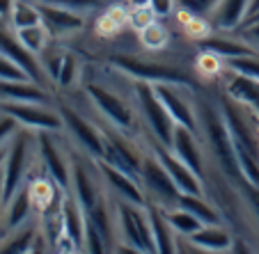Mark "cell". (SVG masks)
<instances>
[{
    "mask_svg": "<svg viewBox=\"0 0 259 254\" xmlns=\"http://www.w3.org/2000/svg\"><path fill=\"white\" fill-rule=\"evenodd\" d=\"M197 122H200V137L204 135V144L209 147L218 170L225 174V179L234 186H239L243 176L236 161L234 142H232L230 128H227L225 115L215 103H200L197 106Z\"/></svg>",
    "mask_w": 259,
    "mask_h": 254,
    "instance_id": "1",
    "label": "cell"
},
{
    "mask_svg": "<svg viewBox=\"0 0 259 254\" xmlns=\"http://www.w3.org/2000/svg\"><path fill=\"white\" fill-rule=\"evenodd\" d=\"M34 161H37V133L21 126L5 147V161L0 170L3 206L30 181V165Z\"/></svg>",
    "mask_w": 259,
    "mask_h": 254,
    "instance_id": "2",
    "label": "cell"
},
{
    "mask_svg": "<svg viewBox=\"0 0 259 254\" xmlns=\"http://www.w3.org/2000/svg\"><path fill=\"white\" fill-rule=\"evenodd\" d=\"M115 227H117V247L124 252L138 254H154L152 222H149V211L142 204H131L126 199H115Z\"/></svg>",
    "mask_w": 259,
    "mask_h": 254,
    "instance_id": "3",
    "label": "cell"
},
{
    "mask_svg": "<svg viewBox=\"0 0 259 254\" xmlns=\"http://www.w3.org/2000/svg\"><path fill=\"white\" fill-rule=\"evenodd\" d=\"M83 89H85V94H88V98L92 101V106L97 108L99 113H101V117L106 119V124L119 128V131H124L131 137L140 135L142 119H140V115H138L133 96H131V101H126L117 89L108 87V85H103V83H97V80L85 83Z\"/></svg>",
    "mask_w": 259,
    "mask_h": 254,
    "instance_id": "4",
    "label": "cell"
},
{
    "mask_svg": "<svg viewBox=\"0 0 259 254\" xmlns=\"http://www.w3.org/2000/svg\"><path fill=\"white\" fill-rule=\"evenodd\" d=\"M128 83H131V96L138 108V115L142 119V126L149 128V135L154 140L170 147L177 124L172 122L170 113H167L165 106L161 103L154 85L145 83V80H128Z\"/></svg>",
    "mask_w": 259,
    "mask_h": 254,
    "instance_id": "5",
    "label": "cell"
},
{
    "mask_svg": "<svg viewBox=\"0 0 259 254\" xmlns=\"http://www.w3.org/2000/svg\"><path fill=\"white\" fill-rule=\"evenodd\" d=\"M108 64L119 76H126L128 80H145V83H152V85L170 83V85H179V87H188L193 92L197 89V80L191 74L181 71V69H175V67L145 62V60L133 58V55H110Z\"/></svg>",
    "mask_w": 259,
    "mask_h": 254,
    "instance_id": "6",
    "label": "cell"
},
{
    "mask_svg": "<svg viewBox=\"0 0 259 254\" xmlns=\"http://www.w3.org/2000/svg\"><path fill=\"white\" fill-rule=\"evenodd\" d=\"M69 195L76 197V201L85 211L97 206L108 195L101 174H99L97 161L90 158L88 154H71V188H69Z\"/></svg>",
    "mask_w": 259,
    "mask_h": 254,
    "instance_id": "7",
    "label": "cell"
},
{
    "mask_svg": "<svg viewBox=\"0 0 259 254\" xmlns=\"http://www.w3.org/2000/svg\"><path fill=\"white\" fill-rule=\"evenodd\" d=\"M58 110L62 115L64 133L71 137L73 144L83 154H88L90 158L101 161L106 156V137H103L101 126L92 124L85 115H80L76 108L67 106V103H58Z\"/></svg>",
    "mask_w": 259,
    "mask_h": 254,
    "instance_id": "8",
    "label": "cell"
},
{
    "mask_svg": "<svg viewBox=\"0 0 259 254\" xmlns=\"http://www.w3.org/2000/svg\"><path fill=\"white\" fill-rule=\"evenodd\" d=\"M60 133L64 131L37 133V156H39L46 176H51L62 190L69 192L71 188V151H67L60 142Z\"/></svg>",
    "mask_w": 259,
    "mask_h": 254,
    "instance_id": "9",
    "label": "cell"
},
{
    "mask_svg": "<svg viewBox=\"0 0 259 254\" xmlns=\"http://www.w3.org/2000/svg\"><path fill=\"white\" fill-rule=\"evenodd\" d=\"M140 186L145 190L147 204H156L161 209L179 206L181 190L175 186V181L170 179V174L163 170V165L149 151H147L142 170H140Z\"/></svg>",
    "mask_w": 259,
    "mask_h": 254,
    "instance_id": "10",
    "label": "cell"
},
{
    "mask_svg": "<svg viewBox=\"0 0 259 254\" xmlns=\"http://www.w3.org/2000/svg\"><path fill=\"white\" fill-rule=\"evenodd\" d=\"M0 113L10 115L19 122V126L30 128L34 133L44 131H64L62 115L58 106L46 103H21V101H0Z\"/></svg>",
    "mask_w": 259,
    "mask_h": 254,
    "instance_id": "11",
    "label": "cell"
},
{
    "mask_svg": "<svg viewBox=\"0 0 259 254\" xmlns=\"http://www.w3.org/2000/svg\"><path fill=\"white\" fill-rule=\"evenodd\" d=\"M147 151L161 163L163 170L170 174V179L175 181V186L179 188L181 192H188V195H204V179H202L195 170H191V167L181 161L167 144H163V142L154 140V137L149 135L147 137Z\"/></svg>",
    "mask_w": 259,
    "mask_h": 254,
    "instance_id": "12",
    "label": "cell"
},
{
    "mask_svg": "<svg viewBox=\"0 0 259 254\" xmlns=\"http://www.w3.org/2000/svg\"><path fill=\"white\" fill-rule=\"evenodd\" d=\"M161 103L165 106V110L170 113L172 122L177 126H184L188 131L200 133V122H197V106H193V101L186 96L193 89L188 87H179V85H170V83H156L154 85Z\"/></svg>",
    "mask_w": 259,
    "mask_h": 254,
    "instance_id": "13",
    "label": "cell"
},
{
    "mask_svg": "<svg viewBox=\"0 0 259 254\" xmlns=\"http://www.w3.org/2000/svg\"><path fill=\"white\" fill-rule=\"evenodd\" d=\"M97 167H99V174H101V181H103V186H106L108 195H113L115 199H126L131 204L147 206V197L140 186V179H136L128 172L119 170V167L110 165L106 161H97Z\"/></svg>",
    "mask_w": 259,
    "mask_h": 254,
    "instance_id": "14",
    "label": "cell"
},
{
    "mask_svg": "<svg viewBox=\"0 0 259 254\" xmlns=\"http://www.w3.org/2000/svg\"><path fill=\"white\" fill-rule=\"evenodd\" d=\"M170 149L186 163L191 170H195L197 174L204 179L206 174V149L202 142L200 133L188 131L184 126H175V135H172Z\"/></svg>",
    "mask_w": 259,
    "mask_h": 254,
    "instance_id": "15",
    "label": "cell"
},
{
    "mask_svg": "<svg viewBox=\"0 0 259 254\" xmlns=\"http://www.w3.org/2000/svg\"><path fill=\"white\" fill-rule=\"evenodd\" d=\"M0 53H5L7 58H12L16 64H21L34 83L44 85V87L51 85L49 78H46V74H44V69H41L39 58L32 55L23 44H21L19 37H16V32L12 34V32H7L5 28H0Z\"/></svg>",
    "mask_w": 259,
    "mask_h": 254,
    "instance_id": "16",
    "label": "cell"
},
{
    "mask_svg": "<svg viewBox=\"0 0 259 254\" xmlns=\"http://www.w3.org/2000/svg\"><path fill=\"white\" fill-rule=\"evenodd\" d=\"M37 5H39V12H41V23L46 25L51 37L60 39V37L80 32L85 28V14H80V12L64 10V7H55V5H44V3H37Z\"/></svg>",
    "mask_w": 259,
    "mask_h": 254,
    "instance_id": "17",
    "label": "cell"
},
{
    "mask_svg": "<svg viewBox=\"0 0 259 254\" xmlns=\"http://www.w3.org/2000/svg\"><path fill=\"white\" fill-rule=\"evenodd\" d=\"M0 96L3 101H21V103H46L58 106L49 87L34 83V80H0Z\"/></svg>",
    "mask_w": 259,
    "mask_h": 254,
    "instance_id": "18",
    "label": "cell"
},
{
    "mask_svg": "<svg viewBox=\"0 0 259 254\" xmlns=\"http://www.w3.org/2000/svg\"><path fill=\"white\" fill-rule=\"evenodd\" d=\"M37 218V209H34L32 204V197H30V190H28V183H25L23 188H21L19 192H16L14 197H12L10 201H7L5 206H3V231H12V229H19L21 225H25V222L34 220Z\"/></svg>",
    "mask_w": 259,
    "mask_h": 254,
    "instance_id": "19",
    "label": "cell"
},
{
    "mask_svg": "<svg viewBox=\"0 0 259 254\" xmlns=\"http://www.w3.org/2000/svg\"><path fill=\"white\" fill-rule=\"evenodd\" d=\"M186 240L193 249H200V252H232L234 249V236L225 225H204Z\"/></svg>",
    "mask_w": 259,
    "mask_h": 254,
    "instance_id": "20",
    "label": "cell"
},
{
    "mask_svg": "<svg viewBox=\"0 0 259 254\" xmlns=\"http://www.w3.org/2000/svg\"><path fill=\"white\" fill-rule=\"evenodd\" d=\"M248 12H250V0H220L209 21L213 25V30L236 32L239 25L245 21Z\"/></svg>",
    "mask_w": 259,
    "mask_h": 254,
    "instance_id": "21",
    "label": "cell"
},
{
    "mask_svg": "<svg viewBox=\"0 0 259 254\" xmlns=\"http://www.w3.org/2000/svg\"><path fill=\"white\" fill-rule=\"evenodd\" d=\"M202 50L206 53H213L215 58H220L223 62L232 58H243V55H257L259 50L252 48L245 39H234V37H218V34L211 32L209 37L197 41Z\"/></svg>",
    "mask_w": 259,
    "mask_h": 254,
    "instance_id": "22",
    "label": "cell"
},
{
    "mask_svg": "<svg viewBox=\"0 0 259 254\" xmlns=\"http://www.w3.org/2000/svg\"><path fill=\"white\" fill-rule=\"evenodd\" d=\"M149 211V222H152V234H154V245H156V254H175L179 252L177 245V231L170 227L165 218V211L156 204H147Z\"/></svg>",
    "mask_w": 259,
    "mask_h": 254,
    "instance_id": "23",
    "label": "cell"
},
{
    "mask_svg": "<svg viewBox=\"0 0 259 254\" xmlns=\"http://www.w3.org/2000/svg\"><path fill=\"white\" fill-rule=\"evenodd\" d=\"M179 206L191 211L202 225H223V211L215 209L209 199H204V195H188V192H181Z\"/></svg>",
    "mask_w": 259,
    "mask_h": 254,
    "instance_id": "24",
    "label": "cell"
},
{
    "mask_svg": "<svg viewBox=\"0 0 259 254\" xmlns=\"http://www.w3.org/2000/svg\"><path fill=\"white\" fill-rule=\"evenodd\" d=\"M163 211H165L167 222H170V227L177 231L179 238H188V236H193L200 227H204L191 211L181 209V206H172V209H163Z\"/></svg>",
    "mask_w": 259,
    "mask_h": 254,
    "instance_id": "25",
    "label": "cell"
},
{
    "mask_svg": "<svg viewBox=\"0 0 259 254\" xmlns=\"http://www.w3.org/2000/svg\"><path fill=\"white\" fill-rule=\"evenodd\" d=\"M14 32H16L21 44H23L32 55H37V58H39V55L46 50V46L51 44V32L46 30L44 23L30 25V28H21V30H14Z\"/></svg>",
    "mask_w": 259,
    "mask_h": 254,
    "instance_id": "26",
    "label": "cell"
},
{
    "mask_svg": "<svg viewBox=\"0 0 259 254\" xmlns=\"http://www.w3.org/2000/svg\"><path fill=\"white\" fill-rule=\"evenodd\" d=\"M10 23L14 30L30 28V25H39L41 23V12L37 3H28V0H16L14 10H12Z\"/></svg>",
    "mask_w": 259,
    "mask_h": 254,
    "instance_id": "27",
    "label": "cell"
},
{
    "mask_svg": "<svg viewBox=\"0 0 259 254\" xmlns=\"http://www.w3.org/2000/svg\"><path fill=\"white\" fill-rule=\"evenodd\" d=\"M138 37H140L142 48L152 50V53H158V50H163L170 44V32H167V28L161 23V19H156L152 25H147L142 32H138Z\"/></svg>",
    "mask_w": 259,
    "mask_h": 254,
    "instance_id": "28",
    "label": "cell"
},
{
    "mask_svg": "<svg viewBox=\"0 0 259 254\" xmlns=\"http://www.w3.org/2000/svg\"><path fill=\"white\" fill-rule=\"evenodd\" d=\"M80 76H83V64H80L78 55L73 53H64L62 67H60V76L55 87L58 89H71L73 85L80 83Z\"/></svg>",
    "mask_w": 259,
    "mask_h": 254,
    "instance_id": "29",
    "label": "cell"
},
{
    "mask_svg": "<svg viewBox=\"0 0 259 254\" xmlns=\"http://www.w3.org/2000/svg\"><path fill=\"white\" fill-rule=\"evenodd\" d=\"M62 60H64V50L58 48L55 44H49L46 50L39 55V62L41 69H44L46 78H49L51 85L58 83V76H60V67H62Z\"/></svg>",
    "mask_w": 259,
    "mask_h": 254,
    "instance_id": "30",
    "label": "cell"
},
{
    "mask_svg": "<svg viewBox=\"0 0 259 254\" xmlns=\"http://www.w3.org/2000/svg\"><path fill=\"white\" fill-rule=\"evenodd\" d=\"M225 69L236 71V74H241V76H248V78L259 80V53L257 55H243V58L225 60Z\"/></svg>",
    "mask_w": 259,
    "mask_h": 254,
    "instance_id": "31",
    "label": "cell"
},
{
    "mask_svg": "<svg viewBox=\"0 0 259 254\" xmlns=\"http://www.w3.org/2000/svg\"><path fill=\"white\" fill-rule=\"evenodd\" d=\"M37 3H44V5H55V7H64V10H73L80 12V14H92L101 7V0H37Z\"/></svg>",
    "mask_w": 259,
    "mask_h": 254,
    "instance_id": "32",
    "label": "cell"
},
{
    "mask_svg": "<svg viewBox=\"0 0 259 254\" xmlns=\"http://www.w3.org/2000/svg\"><path fill=\"white\" fill-rule=\"evenodd\" d=\"M220 0H177V5L188 14L202 16V19H211V14L215 12Z\"/></svg>",
    "mask_w": 259,
    "mask_h": 254,
    "instance_id": "33",
    "label": "cell"
},
{
    "mask_svg": "<svg viewBox=\"0 0 259 254\" xmlns=\"http://www.w3.org/2000/svg\"><path fill=\"white\" fill-rule=\"evenodd\" d=\"M0 80H12V83H16V80H32L28 76V71H25L21 64H16L12 58H7L5 53H0Z\"/></svg>",
    "mask_w": 259,
    "mask_h": 254,
    "instance_id": "34",
    "label": "cell"
},
{
    "mask_svg": "<svg viewBox=\"0 0 259 254\" xmlns=\"http://www.w3.org/2000/svg\"><path fill=\"white\" fill-rule=\"evenodd\" d=\"M156 21V14H154L149 7H131L128 10V25H131L136 32H142L147 25H152Z\"/></svg>",
    "mask_w": 259,
    "mask_h": 254,
    "instance_id": "35",
    "label": "cell"
},
{
    "mask_svg": "<svg viewBox=\"0 0 259 254\" xmlns=\"http://www.w3.org/2000/svg\"><path fill=\"white\" fill-rule=\"evenodd\" d=\"M19 122H16L14 117H10V115H0V147H5L7 142L12 140V137L16 135V131H19Z\"/></svg>",
    "mask_w": 259,
    "mask_h": 254,
    "instance_id": "36",
    "label": "cell"
},
{
    "mask_svg": "<svg viewBox=\"0 0 259 254\" xmlns=\"http://www.w3.org/2000/svg\"><path fill=\"white\" fill-rule=\"evenodd\" d=\"M149 10L156 14V19H167L175 14L177 0H149Z\"/></svg>",
    "mask_w": 259,
    "mask_h": 254,
    "instance_id": "37",
    "label": "cell"
},
{
    "mask_svg": "<svg viewBox=\"0 0 259 254\" xmlns=\"http://www.w3.org/2000/svg\"><path fill=\"white\" fill-rule=\"evenodd\" d=\"M236 32L241 34V39H245L252 48L259 50V21H254V23H250V25H243V28H239Z\"/></svg>",
    "mask_w": 259,
    "mask_h": 254,
    "instance_id": "38",
    "label": "cell"
},
{
    "mask_svg": "<svg viewBox=\"0 0 259 254\" xmlns=\"http://www.w3.org/2000/svg\"><path fill=\"white\" fill-rule=\"evenodd\" d=\"M16 0H0V21H10Z\"/></svg>",
    "mask_w": 259,
    "mask_h": 254,
    "instance_id": "39",
    "label": "cell"
},
{
    "mask_svg": "<svg viewBox=\"0 0 259 254\" xmlns=\"http://www.w3.org/2000/svg\"><path fill=\"white\" fill-rule=\"evenodd\" d=\"M128 7H149V0H126Z\"/></svg>",
    "mask_w": 259,
    "mask_h": 254,
    "instance_id": "40",
    "label": "cell"
},
{
    "mask_svg": "<svg viewBox=\"0 0 259 254\" xmlns=\"http://www.w3.org/2000/svg\"><path fill=\"white\" fill-rule=\"evenodd\" d=\"M259 12V0H250V12H248V16H252V14H257ZM245 16V19H248Z\"/></svg>",
    "mask_w": 259,
    "mask_h": 254,
    "instance_id": "41",
    "label": "cell"
},
{
    "mask_svg": "<svg viewBox=\"0 0 259 254\" xmlns=\"http://www.w3.org/2000/svg\"><path fill=\"white\" fill-rule=\"evenodd\" d=\"M254 21H259V12H257V14H252V16H248V19H245L243 23L239 25V28H243V25H250V23H254Z\"/></svg>",
    "mask_w": 259,
    "mask_h": 254,
    "instance_id": "42",
    "label": "cell"
},
{
    "mask_svg": "<svg viewBox=\"0 0 259 254\" xmlns=\"http://www.w3.org/2000/svg\"><path fill=\"white\" fill-rule=\"evenodd\" d=\"M0 222H3V220H0ZM0 229H3V227H0Z\"/></svg>",
    "mask_w": 259,
    "mask_h": 254,
    "instance_id": "43",
    "label": "cell"
}]
</instances>
